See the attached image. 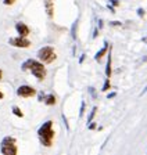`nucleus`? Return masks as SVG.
<instances>
[{
	"label": "nucleus",
	"instance_id": "nucleus-9",
	"mask_svg": "<svg viewBox=\"0 0 147 155\" xmlns=\"http://www.w3.org/2000/svg\"><path fill=\"white\" fill-rule=\"evenodd\" d=\"M45 103L47 104V105H53V104H56V97L53 96V94H50V96H47V97H46Z\"/></svg>",
	"mask_w": 147,
	"mask_h": 155
},
{
	"label": "nucleus",
	"instance_id": "nucleus-16",
	"mask_svg": "<svg viewBox=\"0 0 147 155\" xmlns=\"http://www.w3.org/2000/svg\"><path fill=\"white\" fill-rule=\"evenodd\" d=\"M139 15H144V11H143V10H139Z\"/></svg>",
	"mask_w": 147,
	"mask_h": 155
},
{
	"label": "nucleus",
	"instance_id": "nucleus-18",
	"mask_svg": "<svg viewBox=\"0 0 147 155\" xmlns=\"http://www.w3.org/2000/svg\"><path fill=\"white\" fill-rule=\"evenodd\" d=\"M3 97H4V96H3V93H2V90H0V100H2Z\"/></svg>",
	"mask_w": 147,
	"mask_h": 155
},
{
	"label": "nucleus",
	"instance_id": "nucleus-6",
	"mask_svg": "<svg viewBox=\"0 0 147 155\" xmlns=\"http://www.w3.org/2000/svg\"><path fill=\"white\" fill-rule=\"evenodd\" d=\"M10 45L14 46V47H22V48H25V47H29L31 42L28 40V39L22 38V36H18V38H11L10 39Z\"/></svg>",
	"mask_w": 147,
	"mask_h": 155
},
{
	"label": "nucleus",
	"instance_id": "nucleus-1",
	"mask_svg": "<svg viewBox=\"0 0 147 155\" xmlns=\"http://www.w3.org/2000/svg\"><path fill=\"white\" fill-rule=\"evenodd\" d=\"M38 136L39 140L45 147H52L53 139H54V130H53V122L47 120L43 126H40V129L38 130Z\"/></svg>",
	"mask_w": 147,
	"mask_h": 155
},
{
	"label": "nucleus",
	"instance_id": "nucleus-11",
	"mask_svg": "<svg viewBox=\"0 0 147 155\" xmlns=\"http://www.w3.org/2000/svg\"><path fill=\"white\" fill-rule=\"evenodd\" d=\"M105 75H107V78H110V75H111V55L108 57V62H107V69H105Z\"/></svg>",
	"mask_w": 147,
	"mask_h": 155
},
{
	"label": "nucleus",
	"instance_id": "nucleus-2",
	"mask_svg": "<svg viewBox=\"0 0 147 155\" xmlns=\"http://www.w3.org/2000/svg\"><path fill=\"white\" fill-rule=\"evenodd\" d=\"M24 69H28V71L32 72V75L35 78H38L39 81H43L46 76V68L43 67L42 62L35 61V60H26L22 64Z\"/></svg>",
	"mask_w": 147,
	"mask_h": 155
},
{
	"label": "nucleus",
	"instance_id": "nucleus-3",
	"mask_svg": "<svg viewBox=\"0 0 147 155\" xmlns=\"http://www.w3.org/2000/svg\"><path fill=\"white\" fill-rule=\"evenodd\" d=\"M2 154L4 155H15L17 145L14 137H4L2 141Z\"/></svg>",
	"mask_w": 147,
	"mask_h": 155
},
{
	"label": "nucleus",
	"instance_id": "nucleus-7",
	"mask_svg": "<svg viewBox=\"0 0 147 155\" xmlns=\"http://www.w3.org/2000/svg\"><path fill=\"white\" fill-rule=\"evenodd\" d=\"M15 29H17V32L20 33V36H22V38H25V36L29 35V28H28L25 24H22V22H18V24H17Z\"/></svg>",
	"mask_w": 147,
	"mask_h": 155
},
{
	"label": "nucleus",
	"instance_id": "nucleus-12",
	"mask_svg": "<svg viewBox=\"0 0 147 155\" xmlns=\"http://www.w3.org/2000/svg\"><path fill=\"white\" fill-rule=\"evenodd\" d=\"M13 112H14V115L20 116V118H22V116H24V114L21 112V110L18 108V107H13Z\"/></svg>",
	"mask_w": 147,
	"mask_h": 155
},
{
	"label": "nucleus",
	"instance_id": "nucleus-5",
	"mask_svg": "<svg viewBox=\"0 0 147 155\" xmlns=\"http://www.w3.org/2000/svg\"><path fill=\"white\" fill-rule=\"evenodd\" d=\"M17 94H18L20 97H24V98H28V97L35 96V94H36V90L33 89V87L24 84V86H20V87H18V90H17Z\"/></svg>",
	"mask_w": 147,
	"mask_h": 155
},
{
	"label": "nucleus",
	"instance_id": "nucleus-17",
	"mask_svg": "<svg viewBox=\"0 0 147 155\" xmlns=\"http://www.w3.org/2000/svg\"><path fill=\"white\" fill-rule=\"evenodd\" d=\"M112 97H115V93H111V94H108V98H112Z\"/></svg>",
	"mask_w": 147,
	"mask_h": 155
},
{
	"label": "nucleus",
	"instance_id": "nucleus-4",
	"mask_svg": "<svg viewBox=\"0 0 147 155\" xmlns=\"http://www.w3.org/2000/svg\"><path fill=\"white\" fill-rule=\"evenodd\" d=\"M38 57H39V60L42 62H45V64H50V62H53L54 60H56L57 55H56V53H54V50H53L52 47H43L38 51Z\"/></svg>",
	"mask_w": 147,
	"mask_h": 155
},
{
	"label": "nucleus",
	"instance_id": "nucleus-13",
	"mask_svg": "<svg viewBox=\"0 0 147 155\" xmlns=\"http://www.w3.org/2000/svg\"><path fill=\"white\" fill-rule=\"evenodd\" d=\"M110 87H111V84H110V78H107V81H105V83H104V86H103L102 90L103 91H107Z\"/></svg>",
	"mask_w": 147,
	"mask_h": 155
},
{
	"label": "nucleus",
	"instance_id": "nucleus-19",
	"mask_svg": "<svg viewBox=\"0 0 147 155\" xmlns=\"http://www.w3.org/2000/svg\"><path fill=\"white\" fill-rule=\"evenodd\" d=\"M2 75H3V74H2V69H0V79H2Z\"/></svg>",
	"mask_w": 147,
	"mask_h": 155
},
{
	"label": "nucleus",
	"instance_id": "nucleus-10",
	"mask_svg": "<svg viewBox=\"0 0 147 155\" xmlns=\"http://www.w3.org/2000/svg\"><path fill=\"white\" fill-rule=\"evenodd\" d=\"M107 48H108L107 43H104V47H103V48H102V50H100V51H99V53H97V54H96V57H95V58H96V60H100V58H102V57H103V54H104V53H105V51H107Z\"/></svg>",
	"mask_w": 147,
	"mask_h": 155
},
{
	"label": "nucleus",
	"instance_id": "nucleus-14",
	"mask_svg": "<svg viewBox=\"0 0 147 155\" xmlns=\"http://www.w3.org/2000/svg\"><path fill=\"white\" fill-rule=\"evenodd\" d=\"M96 108H93V111H92V114H90V116H89V119H88V122H92V119H93V116L96 115Z\"/></svg>",
	"mask_w": 147,
	"mask_h": 155
},
{
	"label": "nucleus",
	"instance_id": "nucleus-8",
	"mask_svg": "<svg viewBox=\"0 0 147 155\" xmlns=\"http://www.w3.org/2000/svg\"><path fill=\"white\" fill-rule=\"evenodd\" d=\"M45 3H46V10H47L49 17H53V3H52V0H45Z\"/></svg>",
	"mask_w": 147,
	"mask_h": 155
},
{
	"label": "nucleus",
	"instance_id": "nucleus-15",
	"mask_svg": "<svg viewBox=\"0 0 147 155\" xmlns=\"http://www.w3.org/2000/svg\"><path fill=\"white\" fill-rule=\"evenodd\" d=\"M4 2V4H7V6H10V4H13L15 0H3Z\"/></svg>",
	"mask_w": 147,
	"mask_h": 155
}]
</instances>
